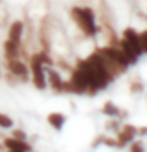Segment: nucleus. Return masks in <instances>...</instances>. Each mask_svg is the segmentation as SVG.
Returning <instances> with one entry per match:
<instances>
[{
	"instance_id": "nucleus-1",
	"label": "nucleus",
	"mask_w": 147,
	"mask_h": 152,
	"mask_svg": "<svg viewBox=\"0 0 147 152\" xmlns=\"http://www.w3.org/2000/svg\"><path fill=\"white\" fill-rule=\"evenodd\" d=\"M70 19L75 22L77 26L86 36H92L98 34V24H96V12L92 7L87 5H74L70 9Z\"/></svg>"
},
{
	"instance_id": "nucleus-2",
	"label": "nucleus",
	"mask_w": 147,
	"mask_h": 152,
	"mask_svg": "<svg viewBox=\"0 0 147 152\" xmlns=\"http://www.w3.org/2000/svg\"><path fill=\"white\" fill-rule=\"evenodd\" d=\"M29 72H31V82L38 91H45L48 87L46 82V67L43 65L38 51L29 56Z\"/></svg>"
},
{
	"instance_id": "nucleus-3",
	"label": "nucleus",
	"mask_w": 147,
	"mask_h": 152,
	"mask_svg": "<svg viewBox=\"0 0 147 152\" xmlns=\"http://www.w3.org/2000/svg\"><path fill=\"white\" fill-rule=\"evenodd\" d=\"M5 67H7V72H10L12 75H15L21 82H28L29 79H31L29 65L26 63V60H22V58H10V60H5Z\"/></svg>"
},
{
	"instance_id": "nucleus-4",
	"label": "nucleus",
	"mask_w": 147,
	"mask_h": 152,
	"mask_svg": "<svg viewBox=\"0 0 147 152\" xmlns=\"http://www.w3.org/2000/svg\"><path fill=\"white\" fill-rule=\"evenodd\" d=\"M135 137H137V126H133L130 123L121 125V128L116 132V147L123 149L128 144H132L135 140Z\"/></svg>"
},
{
	"instance_id": "nucleus-5",
	"label": "nucleus",
	"mask_w": 147,
	"mask_h": 152,
	"mask_svg": "<svg viewBox=\"0 0 147 152\" xmlns=\"http://www.w3.org/2000/svg\"><path fill=\"white\" fill-rule=\"evenodd\" d=\"M24 31H26V22L19 21V19L12 21V24L9 26V31H7V39L21 45L22 39H24Z\"/></svg>"
},
{
	"instance_id": "nucleus-6",
	"label": "nucleus",
	"mask_w": 147,
	"mask_h": 152,
	"mask_svg": "<svg viewBox=\"0 0 147 152\" xmlns=\"http://www.w3.org/2000/svg\"><path fill=\"white\" fill-rule=\"evenodd\" d=\"M46 82H48V86L51 87V91H55L56 94L63 92V82H65V80L62 79L60 72L55 70L53 67H48V69H46Z\"/></svg>"
},
{
	"instance_id": "nucleus-7",
	"label": "nucleus",
	"mask_w": 147,
	"mask_h": 152,
	"mask_svg": "<svg viewBox=\"0 0 147 152\" xmlns=\"http://www.w3.org/2000/svg\"><path fill=\"white\" fill-rule=\"evenodd\" d=\"M2 144L5 147V151H22V152H31L33 147L28 140H19L14 137H5L2 140Z\"/></svg>"
},
{
	"instance_id": "nucleus-8",
	"label": "nucleus",
	"mask_w": 147,
	"mask_h": 152,
	"mask_svg": "<svg viewBox=\"0 0 147 152\" xmlns=\"http://www.w3.org/2000/svg\"><path fill=\"white\" fill-rule=\"evenodd\" d=\"M121 39H125L139 55H144L142 46H140V33H137L133 28H127L125 31H123V34H121Z\"/></svg>"
},
{
	"instance_id": "nucleus-9",
	"label": "nucleus",
	"mask_w": 147,
	"mask_h": 152,
	"mask_svg": "<svg viewBox=\"0 0 147 152\" xmlns=\"http://www.w3.org/2000/svg\"><path fill=\"white\" fill-rule=\"evenodd\" d=\"M21 46L22 43H14L10 39H5L4 41V58L5 60H10V58H21Z\"/></svg>"
},
{
	"instance_id": "nucleus-10",
	"label": "nucleus",
	"mask_w": 147,
	"mask_h": 152,
	"mask_svg": "<svg viewBox=\"0 0 147 152\" xmlns=\"http://www.w3.org/2000/svg\"><path fill=\"white\" fill-rule=\"evenodd\" d=\"M46 120H48L50 126H53L56 132H60L63 126H65V123H67V116H65L63 113H58V111L50 113L48 116H46Z\"/></svg>"
},
{
	"instance_id": "nucleus-11",
	"label": "nucleus",
	"mask_w": 147,
	"mask_h": 152,
	"mask_svg": "<svg viewBox=\"0 0 147 152\" xmlns=\"http://www.w3.org/2000/svg\"><path fill=\"white\" fill-rule=\"evenodd\" d=\"M101 113H103L105 116H108V118H118L120 120V113H121V110H120L113 101H106V103L103 104V108H101Z\"/></svg>"
},
{
	"instance_id": "nucleus-12",
	"label": "nucleus",
	"mask_w": 147,
	"mask_h": 152,
	"mask_svg": "<svg viewBox=\"0 0 147 152\" xmlns=\"http://www.w3.org/2000/svg\"><path fill=\"white\" fill-rule=\"evenodd\" d=\"M0 128H4V130L14 128V120L9 115H5V113H0Z\"/></svg>"
},
{
	"instance_id": "nucleus-13",
	"label": "nucleus",
	"mask_w": 147,
	"mask_h": 152,
	"mask_svg": "<svg viewBox=\"0 0 147 152\" xmlns=\"http://www.w3.org/2000/svg\"><path fill=\"white\" fill-rule=\"evenodd\" d=\"M121 128V125H120L118 118H108V121H106V130H111V132H116Z\"/></svg>"
},
{
	"instance_id": "nucleus-14",
	"label": "nucleus",
	"mask_w": 147,
	"mask_h": 152,
	"mask_svg": "<svg viewBox=\"0 0 147 152\" xmlns=\"http://www.w3.org/2000/svg\"><path fill=\"white\" fill-rule=\"evenodd\" d=\"M130 92H133V94H140V92H144V84H142L140 79L130 82Z\"/></svg>"
},
{
	"instance_id": "nucleus-15",
	"label": "nucleus",
	"mask_w": 147,
	"mask_h": 152,
	"mask_svg": "<svg viewBox=\"0 0 147 152\" xmlns=\"http://www.w3.org/2000/svg\"><path fill=\"white\" fill-rule=\"evenodd\" d=\"M130 152H146V145L142 140H133L130 144Z\"/></svg>"
},
{
	"instance_id": "nucleus-16",
	"label": "nucleus",
	"mask_w": 147,
	"mask_h": 152,
	"mask_svg": "<svg viewBox=\"0 0 147 152\" xmlns=\"http://www.w3.org/2000/svg\"><path fill=\"white\" fill-rule=\"evenodd\" d=\"M10 137H14V138H19V140H28V133L24 130H21V128H14L12 130V135Z\"/></svg>"
},
{
	"instance_id": "nucleus-17",
	"label": "nucleus",
	"mask_w": 147,
	"mask_h": 152,
	"mask_svg": "<svg viewBox=\"0 0 147 152\" xmlns=\"http://www.w3.org/2000/svg\"><path fill=\"white\" fill-rule=\"evenodd\" d=\"M4 79L7 80V84H9V86H19V84H21V80H19V79H17V77H15V75H12L10 72H7V74H5V77H4Z\"/></svg>"
},
{
	"instance_id": "nucleus-18",
	"label": "nucleus",
	"mask_w": 147,
	"mask_h": 152,
	"mask_svg": "<svg viewBox=\"0 0 147 152\" xmlns=\"http://www.w3.org/2000/svg\"><path fill=\"white\" fill-rule=\"evenodd\" d=\"M140 46H142V51L147 53V29L144 33H140Z\"/></svg>"
},
{
	"instance_id": "nucleus-19",
	"label": "nucleus",
	"mask_w": 147,
	"mask_h": 152,
	"mask_svg": "<svg viewBox=\"0 0 147 152\" xmlns=\"http://www.w3.org/2000/svg\"><path fill=\"white\" fill-rule=\"evenodd\" d=\"M103 144H105L106 147H116V140H115V138L105 137V138H103Z\"/></svg>"
},
{
	"instance_id": "nucleus-20",
	"label": "nucleus",
	"mask_w": 147,
	"mask_h": 152,
	"mask_svg": "<svg viewBox=\"0 0 147 152\" xmlns=\"http://www.w3.org/2000/svg\"><path fill=\"white\" fill-rule=\"evenodd\" d=\"M137 135L146 137V135H147V126H140V128H137Z\"/></svg>"
},
{
	"instance_id": "nucleus-21",
	"label": "nucleus",
	"mask_w": 147,
	"mask_h": 152,
	"mask_svg": "<svg viewBox=\"0 0 147 152\" xmlns=\"http://www.w3.org/2000/svg\"><path fill=\"white\" fill-rule=\"evenodd\" d=\"M103 138H105L103 135H99L96 140H92V144H91V145H92V147H98V145H101V144H103Z\"/></svg>"
},
{
	"instance_id": "nucleus-22",
	"label": "nucleus",
	"mask_w": 147,
	"mask_h": 152,
	"mask_svg": "<svg viewBox=\"0 0 147 152\" xmlns=\"http://www.w3.org/2000/svg\"><path fill=\"white\" fill-rule=\"evenodd\" d=\"M0 79H2V67H0Z\"/></svg>"
},
{
	"instance_id": "nucleus-23",
	"label": "nucleus",
	"mask_w": 147,
	"mask_h": 152,
	"mask_svg": "<svg viewBox=\"0 0 147 152\" xmlns=\"http://www.w3.org/2000/svg\"><path fill=\"white\" fill-rule=\"evenodd\" d=\"M7 152H10V151H7Z\"/></svg>"
}]
</instances>
